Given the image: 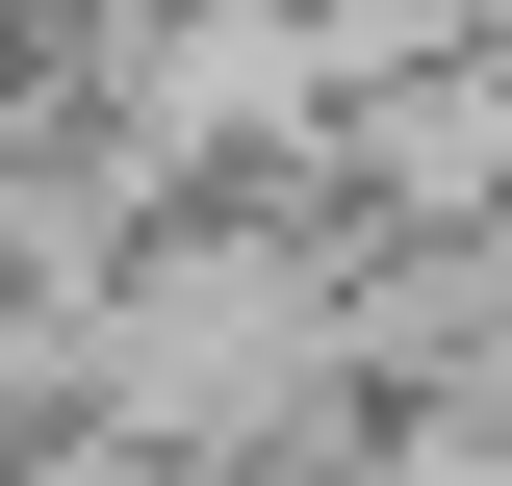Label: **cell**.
Segmentation results:
<instances>
[{
	"label": "cell",
	"mask_w": 512,
	"mask_h": 486,
	"mask_svg": "<svg viewBox=\"0 0 512 486\" xmlns=\"http://www.w3.org/2000/svg\"><path fill=\"white\" fill-rule=\"evenodd\" d=\"M333 205L308 180H180V205H128V256L77 282V410L154 435L180 486H282L359 435V384H333Z\"/></svg>",
	"instance_id": "6da1fadb"
},
{
	"label": "cell",
	"mask_w": 512,
	"mask_h": 486,
	"mask_svg": "<svg viewBox=\"0 0 512 486\" xmlns=\"http://www.w3.org/2000/svg\"><path fill=\"white\" fill-rule=\"evenodd\" d=\"M308 205H333V231H512V52H384V77H333Z\"/></svg>",
	"instance_id": "7a4b0ae2"
},
{
	"label": "cell",
	"mask_w": 512,
	"mask_h": 486,
	"mask_svg": "<svg viewBox=\"0 0 512 486\" xmlns=\"http://www.w3.org/2000/svg\"><path fill=\"white\" fill-rule=\"evenodd\" d=\"M333 384L359 410H487L512 384V231H359L333 256Z\"/></svg>",
	"instance_id": "3957f363"
},
{
	"label": "cell",
	"mask_w": 512,
	"mask_h": 486,
	"mask_svg": "<svg viewBox=\"0 0 512 486\" xmlns=\"http://www.w3.org/2000/svg\"><path fill=\"white\" fill-rule=\"evenodd\" d=\"M333 461H359V486H512V410H359Z\"/></svg>",
	"instance_id": "277c9868"
},
{
	"label": "cell",
	"mask_w": 512,
	"mask_h": 486,
	"mask_svg": "<svg viewBox=\"0 0 512 486\" xmlns=\"http://www.w3.org/2000/svg\"><path fill=\"white\" fill-rule=\"evenodd\" d=\"M333 77H384V52H487V0H282Z\"/></svg>",
	"instance_id": "5b68a950"
},
{
	"label": "cell",
	"mask_w": 512,
	"mask_h": 486,
	"mask_svg": "<svg viewBox=\"0 0 512 486\" xmlns=\"http://www.w3.org/2000/svg\"><path fill=\"white\" fill-rule=\"evenodd\" d=\"M52 410H77V333H52L26 282H0V435H52Z\"/></svg>",
	"instance_id": "8992f818"
},
{
	"label": "cell",
	"mask_w": 512,
	"mask_h": 486,
	"mask_svg": "<svg viewBox=\"0 0 512 486\" xmlns=\"http://www.w3.org/2000/svg\"><path fill=\"white\" fill-rule=\"evenodd\" d=\"M26 128H52V52H26V0H0V154H26Z\"/></svg>",
	"instance_id": "52a82bcc"
}]
</instances>
